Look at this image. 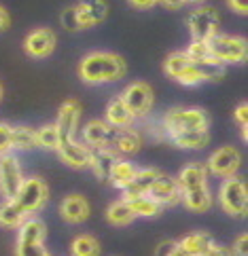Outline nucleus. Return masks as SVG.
Segmentation results:
<instances>
[{
    "label": "nucleus",
    "instance_id": "1",
    "mask_svg": "<svg viewBox=\"0 0 248 256\" xmlns=\"http://www.w3.org/2000/svg\"><path fill=\"white\" fill-rule=\"evenodd\" d=\"M79 78L85 85H108L125 78L127 64L110 51H91L79 62Z\"/></svg>",
    "mask_w": 248,
    "mask_h": 256
},
{
    "label": "nucleus",
    "instance_id": "2",
    "mask_svg": "<svg viewBox=\"0 0 248 256\" xmlns=\"http://www.w3.org/2000/svg\"><path fill=\"white\" fill-rule=\"evenodd\" d=\"M47 240V226L41 218L28 216L17 228L15 256H51L45 248Z\"/></svg>",
    "mask_w": 248,
    "mask_h": 256
},
{
    "label": "nucleus",
    "instance_id": "3",
    "mask_svg": "<svg viewBox=\"0 0 248 256\" xmlns=\"http://www.w3.org/2000/svg\"><path fill=\"white\" fill-rule=\"evenodd\" d=\"M161 127L165 136L174 132H208L210 116L201 108H172L163 114Z\"/></svg>",
    "mask_w": 248,
    "mask_h": 256
},
{
    "label": "nucleus",
    "instance_id": "4",
    "mask_svg": "<svg viewBox=\"0 0 248 256\" xmlns=\"http://www.w3.org/2000/svg\"><path fill=\"white\" fill-rule=\"evenodd\" d=\"M210 44V56L220 66H229V64H244L248 58V44L246 38L233 34H216L208 40Z\"/></svg>",
    "mask_w": 248,
    "mask_h": 256
},
{
    "label": "nucleus",
    "instance_id": "5",
    "mask_svg": "<svg viewBox=\"0 0 248 256\" xmlns=\"http://www.w3.org/2000/svg\"><path fill=\"white\" fill-rule=\"evenodd\" d=\"M218 206L231 218H244L248 212V188L246 182L237 176L225 178L218 188Z\"/></svg>",
    "mask_w": 248,
    "mask_h": 256
},
{
    "label": "nucleus",
    "instance_id": "6",
    "mask_svg": "<svg viewBox=\"0 0 248 256\" xmlns=\"http://www.w3.org/2000/svg\"><path fill=\"white\" fill-rule=\"evenodd\" d=\"M13 199L22 206V210L28 216H34V214H39L45 206H47V201H49V186L45 184V180L39 178V176L24 178Z\"/></svg>",
    "mask_w": 248,
    "mask_h": 256
},
{
    "label": "nucleus",
    "instance_id": "7",
    "mask_svg": "<svg viewBox=\"0 0 248 256\" xmlns=\"http://www.w3.org/2000/svg\"><path fill=\"white\" fill-rule=\"evenodd\" d=\"M187 28L193 40H210L220 30V15L214 6L199 4L187 15Z\"/></svg>",
    "mask_w": 248,
    "mask_h": 256
},
{
    "label": "nucleus",
    "instance_id": "8",
    "mask_svg": "<svg viewBox=\"0 0 248 256\" xmlns=\"http://www.w3.org/2000/svg\"><path fill=\"white\" fill-rule=\"evenodd\" d=\"M204 166L208 170V176H214L220 180L237 176V172L242 168V152L235 146H220V148H216L210 154Z\"/></svg>",
    "mask_w": 248,
    "mask_h": 256
},
{
    "label": "nucleus",
    "instance_id": "9",
    "mask_svg": "<svg viewBox=\"0 0 248 256\" xmlns=\"http://www.w3.org/2000/svg\"><path fill=\"white\" fill-rule=\"evenodd\" d=\"M121 100L134 118H144L151 112L155 96H153V89L149 83H144V80H134V83H130L121 91Z\"/></svg>",
    "mask_w": 248,
    "mask_h": 256
},
{
    "label": "nucleus",
    "instance_id": "10",
    "mask_svg": "<svg viewBox=\"0 0 248 256\" xmlns=\"http://www.w3.org/2000/svg\"><path fill=\"white\" fill-rule=\"evenodd\" d=\"M225 74H227L225 66H220L216 62H191L189 66L180 72L176 83L185 85V87H197V85L210 83V80L225 78Z\"/></svg>",
    "mask_w": 248,
    "mask_h": 256
},
{
    "label": "nucleus",
    "instance_id": "11",
    "mask_svg": "<svg viewBox=\"0 0 248 256\" xmlns=\"http://www.w3.org/2000/svg\"><path fill=\"white\" fill-rule=\"evenodd\" d=\"M22 180H24V174H22L20 159L11 152L0 154V195L5 199H13Z\"/></svg>",
    "mask_w": 248,
    "mask_h": 256
},
{
    "label": "nucleus",
    "instance_id": "12",
    "mask_svg": "<svg viewBox=\"0 0 248 256\" xmlns=\"http://www.w3.org/2000/svg\"><path fill=\"white\" fill-rule=\"evenodd\" d=\"M81 114H83V106L75 98L66 100V102L60 106L58 121H55V127H58V134H60V142L62 140H77Z\"/></svg>",
    "mask_w": 248,
    "mask_h": 256
},
{
    "label": "nucleus",
    "instance_id": "13",
    "mask_svg": "<svg viewBox=\"0 0 248 256\" xmlns=\"http://www.w3.org/2000/svg\"><path fill=\"white\" fill-rule=\"evenodd\" d=\"M58 36L51 28H36L24 38V51L32 60H45L55 51Z\"/></svg>",
    "mask_w": 248,
    "mask_h": 256
},
{
    "label": "nucleus",
    "instance_id": "14",
    "mask_svg": "<svg viewBox=\"0 0 248 256\" xmlns=\"http://www.w3.org/2000/svg\"><path fill=\"white\" fill-rule=\"evenodd\" d=\"M180 195L182 193H180L176 178L168 176V174H159V178L153 182V186L149 188V193H146V197H151L155 204H159L163 210L180 204Z\"/></svg>",
    "mask_w": 248,
    "mask_h": 256
},
{
    "label": "nucleus",
    "instance_id": "15",
    "mask_svg": "<svg viewBox=\"0 0 248 256\" xmlns=\"http://www.w3.org/2000/svg\"><path fill=\"white\" fill-rule=\"evenodd\" d=\"M115 136V127H110L104 118H91L83 127V144L87 148H110Z\"/></svg>",
    "mask_w": 248,
    "mask_h": 256
},
{
    "label": "nucleus",
    "instance_id": "16",
    "mask_svg": "<svg viewBox=\"0 0 248 256\" xmlns=\"http://www.w3.org/2000/svg\"><path fill=\"white\" fill-rule=\"evenodd\" d=\"M81 30H89L102 24L108 17V2L106 0H79L75 4Z\"/></svg>",
    "mask_w": 248,
    "mask_h": 256
},
{
    "label": "nucleus",
    "instance_id": "17",
    "mask_svg": "<svg viewBox=\"0 0 248 256\" xmlns=\"http://www.w3.org/2000/svg\"><path fill=\"white\" fill-rule=\"evenodd\" d=\"M91 214V208H89V201L83 197V195H68L60 201V216L64 222L68 224H81L85 222Z\"/></svg>",
    "mask_w": 248,
    "mask_h": 256
},
{
    "label": "nucleus",
    "instance_id": "18",
    "mask_svg": "<svg viewBox=\"0 0 248 256\" xmlns=\"http://www.w3.org/2000/svg\"><path fill=\"white\" fill-rule=\"evenodd\" d=\"M89 150L83 142L79 140H62L58 146V152L62 163H66L72 170H85L89 166Z\"/></svg>",
    "mask_w": 248,
    "mask_h": 256
},
{
    "label": "nucleus",
    "instance_id": "19",
    "mask_svg": "<svg viewBox=\"0 0 248 256\" xmlns=\"http://www.w3.org/2000/svg\"><path fill=\"white\" fill-rule=\"evenodd\" d=\"M121 159L115 150L110 148H91L89 150V170L94 172V176L100 180V182H108L110 178V172H113L115 163Z\"/></svg>",
    "mask_w": 248,
    "mask_h": 256
},
{
    "label": "nucleus",
    "instance_id": "20",
    "mask_svg": "<svg viewBox=\"0 0 248 256\" xmlns=\"http://www.w3.org/2000/svg\"><path fill=\"white\" fill-rule=\"evenodd\" d=\"M142 148V136L134 127H123V130H115L113 142H110V150H115L119 157H130Z\"/></svg>",
    "mask_w": 248,
    "mask_h": 256
},
{
    "label": "nucleus",
    "instance_id": "21",
    "mask_svg": "<svg viewBox=\"0 0 248 256\" xmlns=\"http://www.w3.org/2000/svg\"><path fill=\"white\" fill-rule=\"evenodd\" d=\"M208 178L210 176H208V170H206L204 163L193 161V163H187V166L178 172L176 182H178V186H180V193H185V190L208 186Z\"/></svg>",
    "mask_w": 248,
    "mask_h": 256
},
{
    "label": "nucleus",
    "instance_id": "22",
    "mask_svg": "<svg viewBox=\"0 0 248 256\" xmlns=\"http://www.w3.org/2000/svg\"><path fill=\"white\" fill-rule=\"evenodd\" d=\"M159 170L157 168H144V170H138L134 180L127 184L121 193H123V201H132L136 197H144L149 193V188L153 186V182L159 178Z\"/></svg>",
    "mask_w": 248,
    "mask_h": 256
},
{
    "label": "nucleus",
    "instance_id": "23",
    "mask_svg": "<svg viewBox=\"0 0 248 256\" xmlns=\"http://www.w3.org/2000/svg\"><path fill=\"white\" fill-rule=\"evenodd\" d=\"M180 204L185 206L189 212H197V214H206L212 210L214 206V197L210 193L208 186H201V188H193V190H185L180 195Z\"/></svg>",
    "mask_w": 248,
    "mask_h": 256
},
{
    "label": "nucleus",
    "instance_id": "24",
    "mask_svg": "<svg viewBox=\"0 0 248 256\" xmlns=\"http://www.w3.org/2000/svg\"><path fill=\"white\" fill-rule=\"evenodd\" d=\"M176 148L182 150H201L210 144V132H174L165 136Z\"/></svg>",
    "mask_w": 248,
    "mask_h": 256
},
{
    "label": "nucleus",
    "instance_id": "25",
    "mask_svg": "<svg viewBox=\"0 0 248 256\" xmlns=\"http://www.w3.org/2000/svg\"><path fill=\"white\" fill-rule=\"evenodd\" d=\"M104 121L110 127H115V130H123V127H132L136 118L132 116L130 110H127V106L123 104L121 96H117V98H113L106 104V116H104Z\"/></svg>",
    "mask_w": 248,
    "mask_h": 256
},
{
    "label": "nucleus",
    "instance_id": "26",
    "mask_svg": "<svg viewBox=\"0 0 248 256\" xmlns=\"http://www.w3.org/2000/svg\"><path fill=\"white\" fill-rule=\"evenodd\" d=\"M214 244L212 235L206 233V231H195V233H189L185 235L182 240L176 242L178 248L185 252L187 256H204L208 252V248Z\"/></svg>",
    "mask_w": 248,
    "mask_h": 256
},
{
    "label": "nucleus",
    "instance_id": "27",
    "mask_svg": "<svg viewBox=\"0 0 248 256\" xmlns=\"http://www.w3.org/2000/svg\"><path fill=\"white\" fill-rule=\"evenodd\" d=\"M28 218V214L22 210V206L15 199H5L0 206V226L5 228H20V224Z\"/></svg>",
    "mask_w": 248,
    "mask_h": 256
},
{
    "label": "nucleus",
    "instance_id": "28",
    "mask_svg": "<svg viewBox=\"0 0 248 256\" xmlns=\"http://www.w3.org/2000/svg\"><path fill=\"white\" fill-rule=\"evenodd\" d=\"M106 220L113 226H127L136 220V216L132 212L130 204L123 199H119V201H113V204L106 208Z\"/></svg>",
    "mask_w": 248,
    "mask_h": 256
},
{
    "label": "nucleus",
    "instance_id": "29",
    "mask_svg": "<svg viewBox=\"0 0 248 256\" xmlns=\"http://www.w3.org/2000/svg\"><path fill=\"white\" fill-rule=\"evenodd\" d=\"M136 172H138V168L134 166L132 161H127V159H119L117 163H115V168H113V172H110V178H108V182L113 184L115 188H119V190H123L130 182L134 180V176H136Z\"/></svg>",
    "mask_w": 248,
    "mask_h": 256
},
{
    "label": "nucleus",
    "instance_id": "30",
    "mask_svg": "<svg viewBox=\"0 0 248 256\" xmlns=\"http://www.w3.org/2000/svg\"><path fill=\"white\" fill-rule=\"evenodd\" d=\"M36 148V138H34V130L28 125H11V150L17 152H26Z\"/></svg>",
    "mask_w": 248,
    "mask_h": 256
},
{
    "label": "nucleus",
    "instance_id": "31",
    "mask_svg": "<svg viewBox=\"0 0 248 256\" xmlns=\"http://www.w3.org/2000/svg\"><path fill=\"white\" fill-rule=\"evenodd\" d=\"M70 254L72 256H100L102 254V246L94 235H79L70 244Z\"/></svg>",
    "mask_w": 248,
    "mask_h": 256
},
{
    "label": "nucleus",
    "instance_id": "32",
    "mask_svg": "<svg viewBox=\"0 0 248 256\" xmlns=\"http://www.w3.org/2000/svg\"><path fill=\"white\" fill-rule=\"evenodd\" d=\"M34 138H36V148L55 152L58 150V146H60V134H58L55 123L43 125V127H39V130H34Z\"/></svg>",
    "mask_w": 248,
    "mask_h": 256
},
{
    "label": "nucleus",
    "instance_id": "33",
    "mask_svg": "<svg viewBox=\"0 0 248 256\" xmlns=\"http://www.w3.org/2000/svg\"><path fill=\"white\" fill-rule=\"evenodd\" d=\"M127 204H130L136 218H157L163 212V208L159 204H155V201L151 197H146V195L144 197H136L132 201H127Z\"/></svg>",
    "mask_w": 248,
    "mask_h": 256
},
{
    "label": "nucleus",
    "instance_id": "34",
    "mask_svg": "<svg viewBox=\"0 0 248 256\" xmlns=\"http://www.w3.org/2000/svg\"><path fill=\"white\" fill-rule=\"evenodd\" d=\"M189 64H191V60L187 58L185 51H172L170 56L165 58V62H163V72H165V74H168L170 78L176 80V78L180 76V72L185 70Z\"/></svg>",
    "mask_w": 248,
    "mask_h": 256
},
{
    "label": "nucleus",
    "instance_id": "35",
    "mask_svg": "<svg viewBox=\"0 0 248 256\" xmlns=\"http://www.w3.org/2000/svg\"><path fill=\"white\" fill-rule=\"evenodd\" d=\"M185 53L191 62H214L210 56V44L206 40H191Z\"/></svg>",
    "mask_w": 248,
    "mask_h": 256
},
{
    "label": "nucleus",
    "instance_id": "36",
    "mask_svg": "<svg viewBox=\"0 0 248 256\" xmlns=\"http://www.w3.org/2000/svg\"><path fill=\"white\" fill-rule=\"evenodd\" d=\"M60 24H62V28L66 30V32H72V34L81 32V24H79L77 8H75V6H68V8H64V11H62V15H60Z\"/></svg>",
    "mask_w": 248,
    "mask_h": 256
},
{
    "label": "nucleus",
    "instance_id": "37",
    "mask_svg": "<svg viewBox=\"0 0 248 256\" xmlns=\"http://www.w3.org/2000/svg\"><path fill=\"white\" fill-rule=\"evenodd\" d=\"M11 152V125L0 123V154Z\"/></svg>",
    "mask_w": 248,
    "mask_h": 256
},
{
    "label": "nucleus",
    "instance_id": "38",
    "mask_svg": "<svg viewBox=\"0 0 248 256\" xmlns=\"http://www.w3.org/2000/svg\"><path fill=\"white\" fill-rule=\"evenodd\" d=\"M231 252H233V256H248V235L246 233L235 237Z\"/></svg>",
    "mask_w": 248,
    "mask_h": 256
},
{
    "label": "nucleus",
    "instance_id": "39",
    "mask_svg": "<svg viewBox=\"0 0 248 256\" xmlns=\"http://www.w3.org/2000/svg\"><path fill=\"white\" fill-rule=\"evenodd\" d=\"M233 118H235L237 123H240L242 130H246V127H248V104H246V102H240V104H237L235 112H233Z\"/></svg>",
    "mask_w": 248,
    "mask_h": 256
},
{
    "label": "nucleus",
    "instance_id": "40",
    "mask_svg": "<svg viewBox=\"0 0 248 256\" xmlns=\"http://www.w3.org/2000/svg\"><path fill=\"white\" fill-rule=\"evenodd\" d=\"M204 256H233L231 248H227V246H220V244H212L208 248V252Z\"/></svg>",
    "mask_w": 248,
    "mask_h": 256
},
{
    "label": "nucleus",
    "instance_id": "41",
    "mask_svg": "<svg viewBox=\"0 0 248 256\" xmlns=\"http://www.w3.org/2000/svg\"><path fill=\"white\" fill-rule=\"evenodd\" d=\"M174 248H176V242L165 240V242L157 244V248H155V256H170L174 252Z\"/></svg>",
    "mask_w": 248,
    "mask_h": 256
},
{
    "label": "nucleus",
    "instance_id": "42",
    "mask_svg": "<svg viewBox=\"0 0 248 256\" xmlns=\"http://www.w3.org/2000/svg\"><path fill=\"white\" fill-rule=\"evenodd\" d=\"M227 6L237 15H246L248 13V0H227Z\"/></svg>",
    "mask_w": 248,
    "mask_h": 256
},
{
    "label": "nucleus",
    "instance_id": "43",
    "mask_svg": "<svg viewBox=\"0 0 248 256\" xmlns=\"http://www.w3.org/2000/svg\"><path fill=\"white\" fill-rule=\"evenodd\" d=\"M159 0H127V4L138 8V11H146V8H153V6H157Z\"/></svg>",
    "mask_w": 248,
    "mask_h": 256
},
{
    "label": "nucleus",
    "instance_id": "44",
    "mask_svg": "<svg viewBox=\"0 0 248 256\" xmlns=\"http://www.w3.org/2000/svg\"><path fill=\"white\" fill-rule=\"evenodd\" d=\"M157 4H161L165 11H180L185 6V0H159Z\"/></svg>",
    "mask_w": 248,
    "mask_h": 256
},
{
    "label": "nucleus",
    "instance_id": "45",
    "mask_svg": "<svg viewBox=\"0 0 248 256\" xmlns=\"http://www.w3.org/2000/svg\"><path fill=\"white\" fill-rule=\"evenodd\" d=\"M9 26H11V17L5 11V6H0V32H5Z\"/></svg>",
    "mask_w": 248,
    "mask_h": 256
},
{
    "label": "nucleus",
    "instance_id": "46",
    "mask_svg": "<svg viewBox=\"0 0 248 256\" xmlns=\"http://www.w3.org/2000/svg\"><path fill=\"white\" fill-rule=\"evenodd\" d=\"M206 0H185V4H195V6H199V4H204Z\"/></svg>",
    "mask_w": 248,
    "mask_h": 256
},
{
    "label": "nucleus",
    "instance_id": "47",
    "mask_svg": "<svg viewBox=\"0 0 248 256\" xmlns=\"http://www.w3.org/2000/svg\"><path fill=\"white\" fill-rule=\"evenodd\" d=\"M170 256H187V254H185V252H182V250L178 248V246H176V248H174V252H172Z\"/></svg>",
    "mask_w": 248,
    "mask_h": 256
},
{
    "label": "nucleus",
    "instance_id": "48",
    "mask_svg": "<svg viewBox=\"0 0 248 256\" xmlns=\"http://www.w3.org/2000/svg\"><path fill=\"white\" fill-rule=\"evenodd\" d=\"M0 100H3V85H0Z\"/></svg>",
    "mask_w": 248,
    "mask_h": 256
}]
</instances>
